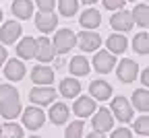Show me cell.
I'll use <instances>...</instances> for the list:
<instances>
[{
  "label": "cell",
  "mask_w": 149,
  "mask_h": 138,
  "mask_svg": "<svg viewBox=\"0 0 149 138\" xmlns=\"http://www.w3.org/2000/svg\"><path fill=\"white\" fill-rule=\"evenodd\" d=\"M0 113L6 120H15L21 113V99L17 89L10 85H0Z\"/></svg>",
  "instance_id": "obj_1"
},
{
  "label": "cell",
  "mask_w": 149,
  "mask_h": 138,
  "mask_svg": "<svg viewBox=\"0 0 149 138\" xmlns=\"http://www.w3.org/2000/svg\"><path fill=\"white\" fill-rule=\"evenodd\" d=\"M52 43H54L56 54H66L68 50H72L74 46H77V35H74L70 29H60L54 35Z\"/></svg>",
  "instance_id": "obj_2"
},
{
  "label": "cell",
  "mask_w": 149,
  "mask_h": 138,
  "mask_svg": "<svg viewBox=\"0 0 149 138\" xmlns=\"http://www.w3.org/2000/svg\"><path fill=\"white\" fill-rule=\"evenodd\" d=\"M112 113L118 117V122H130L133 120V105L128 103L126 97H116L112 101Z\"/></svg>",
  "instance_id": "obj_3"
},
{
  "label": "cell",
  "mask_w": 149,
  "mask_h": 138,
  "mask_svg": "<svg viewBox=\"0 0 149 138\" xmlns=\"http://www.w3.org/2000/svg\"><path fill=\"white\" fill-rule=\"evenodd\" d=\"M44 120H46V115L40 107H27L23 111V124L29 130H40L44 126Z\"/></svg>",
  "instance_id": "obj_4"
},
{
  "label": "cell",
  "mask_w": 149,
  "mask_h": 138,
  "mask_svg": "<svg viewBox=\"0 0 149 138\" xmlns=\"http://www.w3.org/2000/svg\"><path fill=\"white\" fill-rule=\"evenodd\" d=\"M93 130L95 132H108V130H112V124H114V117H112V113H110V109H106V107H102V109H97L95 111V115H93Z\"/></svg>",
  "instance_id": "obj_5"
},
{
  "label": "cell",
  "mask_w": 149,
  "mask_h": 138,
  "mask_svg": "<svg viewBox=\"0 0 149 138\" xmlns=\"http://www.w3.org/2000/svg\"><path fill=\"white\" fill-rule=\"evenodd\" d=\"M29 99L35 105H48V103H52L56 99V91L50 89V87H37V89H31Z\"/></svg>",
  "instance_id": "obj_6"
},
{
  "label": "cell",
  "mask_w": 149,
  "mask_h": 138,
  "mask_svg": "<svg viewBox=\"0 0 149 138\" xmlns=\"http://www.w3.org/2000/svg\"><path fill=\"white\" fill-rule=\"evenodd\" d=\"M137 72H139V66H137V62L135 60H122L120 64H118V78L122 83H133L135 78H137Z\"/></svg>",
  "instance_id": "obj_7"
},
{
  "label": "cell",
  "mask_w": 149,
  "mask_h": 138,
  "mask_svg": "<svg viewBox=\"0 0 149 138\" xmlns=\"http://www.w3.org/2000/svg\"><path fill=\"white\" fill-rule=\"evenodd\" d=\"M56 25H58V17H56L52 10H50V12L40 10V12L35 14V27L40 29L42 33H50Z\"/></svg>",
  "instance_id": "obj_8"
},
{
  "label": "cell",
  "mask_w": 149,
  "mask_h": 138,
  "mask_svg": "<svg viewBox=\"0 0 149 138\" xmlns=\"http://www.w3.org/2000/svg\"><path fill=\"white\" fill-rule=\"evenodd\" d=\"M114 64H116V58L112 56V52H97L93 56V66H95V70L102 72V74L110 72L114 68Z\"/></svg>",
  "instance_id": "obj_9"
},
{
  "label": "cell",
  "mask_w": 149,
  "mask_h": 138,
  "mask_svg": "<svg viewBox=\"0 0 149 138\" xmlns=\"http://www.w3.org/2000/svg\"><path fill=\"white\" fill-rule=\"evenodd\" d=\"M77 41H79L83 52H95L102 43V37L97 33H93V31H83V33L77 35Z\"/></svg>",
  "instance_id": "obj_10"
},
{
  "label": "cell",
  "mask_w": 149,
  "mask_h": 138,
  "mask_svg": "<svg viewBox=\"0 0 149 138\" xmlns=\"http://www.w3.org/2000/svg\"><path fill=\"white\" fill-rule=\"evenodd\" d=\"M31 81L40 87H50L54 81V70L48 66H35L31 70Z\"/></svg>",
  "instance_id": "obj_11"
},
{
  "label": "cell",
  "mask_w": 149,
  "mask_h": 138,
  "mask_svg": "<svg viewBox=\"0 0 149 138\" xmlns=\"http://www.w3.org/2000/svg\"><path fill=\"white\" fill-rule=\"evenodd\" d=\"M110 23H112V27L118 29V31H130V29H133V25H135L133 12H128V10H118L114 17L110 19Z\"/></svg>",
  "instance_id": "obj_12"
},
{
  "label": "cell",
  "mask_w": 149,
  "mask_h": 138,
  "mask_svg": "<svg viewBox=\"0 0 149 138\" xmlns=\"http://www.w3.org/2000/svg\"><path fill=\"white\" fill-rule=\"evenodd\" d=\"M17 56H21L23 60H29V58L37 56V39L35 37H25L19 41L17 46Z\"/></svg>",
  "instance_id": "obj_13"
},
{
  "label": "cell",
  "mask_w": 149,
  "mask_h": 138,
  "mask_svg": "<svg viewBox=\"0 0 149 138\" xmlns=\"http://www.w3.org/2000/svg\"><path fill=\"white\" fill-rule=\"evenodd\" d=\"M19 35H21V23L8 21V23L2 25V29H0V41L2 43H13L15 39H19Z\"/></svg>",
  "instance_id": "obj_14"
},
{
  "label": "cell",
  "mask_w": 149,
  "mask_h": 138,
  "mask_svg": "<svg viewBox=\"0 0 149 138\" xmlns=\"http://www.w3.org/2000/svg\"><path fill=\"white\" fill-rule=\"evenodd\" d=\"M54 56H56V50H54V43L48 37L37 39V56L35 58H40L42 62H50V60H54Z\"/></svg>",
  "instance_id": "obj_15"
},
{
  "label": "cell",
  "mask_w": 149,
  "mask_h": 138,
  "mask_svg": "<svg viewBox=\"0 0 149 138\" xmlns=\"http://www.w3.org/2000/svg\"><path fill=\"white\" fill-rule=\"evenodd\" d=\"M72 111L79 117H87V115H91L95 111V101H93L91 97H79V99L74 101V105H72Z\"/></svg>",
  "instance_id": "obj_16"
},
{
  "label": "cell",
  "mask_w": 149,
  "mask_h": 138,
  "mask_svg": "<svg viewBox=\"0 0 149 138\" xmlns=\"http://www.w3.org/2000/svg\"><path fill=\"white\" fill-rule=\"evenodd\" d=\"M4 76L8 81H21L25 76V64L21 60H8L4 66Z\"/></svg>",
  "instance_id": "obj_17"
},
{
  "label": "cell",
  "mask_w": 149,
  "mask_h": 138,
  "mask_svg": "<svg viewBox=\"0 0 149 138\" xmlns=\"http://www.w3.org/2000/svg\"><path fill=\"white\" fill-rule=\"evenodd\" d=\"M89 91H91V95L95 97V99H100V101L110 99V95H112V87H110L106 81H93V83L89 85Z\"/></svg>",
  "instance_id": "obj_18"
},
{
  "label": "cell",
  "mask_w": 149,
  "mask_h": 138,
  "mask_svg": "<svg viewBox=\"0 0 149 138\" xmlns=\"http://www.w3.org/2000/svg\"><path fill=\"white\" fill-rule=\"evenodd\" d=\"M79 23H81L85 29H95V27H100V23H102V14H100L95 8H87V10L81 14Z\"/></svg>",
  "instance_id": "obj_19"
},
{
  "label": "cell",
  "mask_w": 149,
  "mask_h": 138,
  "mask_svg": "<svg viewBox=\"0 0 149 138\" xmlns=\"http://www.w3.org/2000/svg\"><path fill=\"white\" fill-rule=\"evenodd\" d=\"M33 12V2L31 0H15L13 2V14L19 19H29Z\"/></svg>",
  "instance_id": "obj_20"
},
{
  "label": "cell",
  "mask_w": 149,
  "mask_h": 138,
  "mask_svg": "<svg viewBox=\"0 0 149 138\" xmlns=\"http://www.w3.org/2000/svg\"><path fill=\"white\" fill-rule=\"evenodd\" d=\"M50 120L54 122V124H64L66 120H68V107L64 105V103H54L52 105V109H50Z\"/></svg>",
  "instance_id": "obj_21"
},
{
  "label": "cell",
  "mask_w": 149,
  "mask_h": 138,
  "mask_svg": "<svg viewBox=\"0 0 149 138\" xmlns=\"http://www.w3.org/2000/svg\"><path fill=\"white\" fill-rule=\"evenodd\" d=\"M70 72L74 76H85L89 74V62L85 60V56H74L70 60Z\"/></svg>",
  "instance_id": "obj_22"
},
{
  "label": "cell",
  "mask_w": 149,
  "mask_h": 138,
  "mask_svg": "<svg viewBox=\"0 0 149 138\" xmlns=\"http://www.w3.org/2000/svg\"><path fill=\"white\" fill-rule=\"evenodd\" d=\"M81 91V85L77 78H62V83H60V93L64 97H77Z\"/></svg>",
  "instance_id": "obj_23"
},
{
  "label": "cell",
  "mask_w": 149,
  "mask_h": 138,
  "mask_svg": "<svg viewBox=\"0 0 149 138\" xmlns=\"http://www.w3.org/2000/svg\"><path fill=\"white\" fill-rule=\"evenodd\" d=\"M106 43H108V50L112 52V54H122L124 50H126V37L124 35H110L108 39H106Z\"/></svg>",
  "instance_id": "obj_24"
},
{
  "label": "cell",
  "mask_w": 149,
  "mask_h": 138,
  "mask_svg": "<svg viewBox=\"0 0 149 138\" xmlns=\"http://www.w3.org/2000/svg\"><path fill=\"white\" fill-rule=\"evenodd\" d=\"M133 105L139 111H149V91L145 89H137L133 93Z\"/></svg>",
  "instance_id": "obj_25"
},
{
  "label": "cell",
  "mask_w": 149,
  "mask_h": 138,
  "mask_svg": "<svg viewBox=\"0 0 149 138\" xmlns=\"http://www.w3.org/2000/svg\"><path fill=\"white\" fill-rule=\"evenodd\" d=\"M133 21L141 27H147L149 25V6L147 4H137L135 10H133Z\"/></svg>",
  "instance_id": "obj_26"
},
{
  "label": "cell",
  "mask_w": 149,
  "mask_h": 138,
  "mask_svg": "<svg viewBox=\"0 0 149 138\" xmlns=\"http://www.w3.org/2000/svg\"><path fill=\"white\" fill-rule=\"evenodd\" d=\"M133 50L137 54H149V33H139L133 39Z\"/></svg>",
  "instance_id": "obj_27"
},
{
  "label": "cell",
  "mask_w": 149,
  "mask_h": 138,
  "mask_svg": "<svg viewBox=\"0 0 149 138\" xmlns=\"http://www.w3.org/2000/svg\"><path fill=\"white\" fill-rule=\"evenodd\" d=\"M2 138H23V128L19 124L8 122L2 126Z\"/></svg>",
  "instance_id": "obj_28"
},
{
  "label": "cell",
  "mask_w": 149,
  "mask_h": 138,
  "mask_svg": "<svg viewBox=\"0 0 149 138\" xmlns=\"http://www.w3.org/2000/svg\"><path fill=\"white\" fill-rule=\"evenodd\" d=\"M58 8L62 17H72L77 12V0H58Z\"/></svg>",
  "instance_id": "obj_29"
},
{
  "label": "cell",
  "mask_w": 149,
  "mask_h": 138,
  "mask_svg": "<svg viewBox=\"0 0 149 138\" xmlns=\"http://www.w3.org/2000/svg\"><path fill=\"white\" fill-rule=\"evenodd\" d=\"M133 128H135L137 134H141V136H149V115H141L139 120H135Z\"/></svg>",
  "instance_id": "obj_30"
},
{
  "label": "cell",
  "mask_w": 149,
  "mask_h": 138,
  "mask_svg": "<svg viewBox=\"0 0 149 138\" xmlns=\"http://www.w3.org/2000/svg\"><path fill=\"white\" fill-rule=\"evenodd\" d=\"M81 134H83V122H72V124H68V128H66V138H81Z\"/></svg>",
  "instance_id": "obj_31"
},
{
  "label": "cell",
  "mask_w": 149,
  "mask_h": 138,
  "mask_svg": "<svg viewBox=\"0 0 149 138\" xmlns=\"http://www.w3.org/2000/svg\"><path fill=\"white\" fill-rule=\"evenodd\" d=\"M104 6L108 10H116V8H122L124 6V0H104Z\"/></svg>",
  "instance_id": "obj_32"
},
{
  "label": "cell",
  "mask_w": 149,
  "mask_h": 138,
  "mask_svg": "<svg viewBox=\"0 0 149 138\" xmlns=\"http://www.w3.org/2000/svg\"><path fill=\"white\" fill-rule=\"evenodd\" d=\"M112 138H133V134H130L128 128H118L112 132Z\"/></svg>",
  "instance_id": "obj_33"
},
{
  "label": "cell",
  "mask_w": 149,
  "mask_h": 138,
  "mask_svg": "<svg viewBox=\"0 0 149 138\" xmlns=\"http://www.w3.org/2000/svg\"><path fill=\"white\" fill-rule=\"evenodd\" d=\"M35 2H37V6H40V8H42L44 12H50L56 0H35Z\"/></svg>",
  "instance_id": "obj_34"
},
{
  "label": "cell",
  "mask_w": 149,
  "mask_h": 138,
  "mask_svg": "<svg viewBox=\"0 0 149 138\" xmlns=\"http://www.w3.org/2000/svg\"><path fill=\"white\" fill-rule=\"evenodd\" d=\"M141 81H143L145 87H149V68H145V70L141 72Z\"/></svg>",
  "instance_id": "obj_35"
},
{
  "label": "cell",
  "mask_w": 149,
  "mask_h": 138,
  "mask_svg": "<svg viewBox=\"0 0 149 138\" xmlns=\"http://www.w3.org/2000/svg\"><path fill=\"white\" fill-rule=\"evenodd\" d=\"M6 56H8V54H6V50H4L2 46H0V66H2V64L6 62Z\"/></svg>",
  "instance_id": "obj_36"
},
{
  "label": "cell",
  "mask_w": 149,
  "mask_h": 138,
  "mask_svg": "<svg viewBox=\"0 0 149 138\" xmlns=\"http://www.w3.org/2000/svg\"><path fill=\"white\" fill-rule=\"evenodd\" d=\"M87 138H106V136H104L102 132H91V134H89Z\"/></svg>",
  "instance_id": "obj_37"
},
{
  "label": "cell",
  "mask_w": 149,
  "mask_h": 138,
  "mask_svg": "<svg viewBox=\"0 0 149 138\" xmlns=\"http://www.w3.org/2000/svg\"><path fill=\"white\" fill-rule=\"evenodd\" d=\"M85 4H93V2H97V0H83Z\"/></svg>",
  "instance_id": "obj_38"
},
{
  "label": "cell",
  "mask_w": 149,
  "mask_h": 138,
  "mask_svg": "<svg viewBox=\"0 0 149 138\" xmlns=\"http://www.w3.org/2000/svg\"><path fill=\"white\" fill-rule=\"evenodd\" d=\"M0 136H2V124H0Z\"/></svg>",
  "instance_id": "obj_39"
},
{
  "label": "cell",
  "mask_w": 149,
  "mask_h": 138,
  "mask_svg": "<svg viewBox=\"0 0 149 138\" xmlns=\"http://www.w3.org/2000/svg\"><path fill=\"white\" fill-rule=\"evenodd\" d=\"M0 21H2V10H0Z\"/></svg>",
  "instance_id": "obj_40"
},
{
  "label": "cell",
  "mask_w": 149,
  "mask_h": 138,
  "mask_svg": "<svg viewBox=\"0 0 149 138\" xmlns=\"http://www.w3.org/2000/svg\"><path fill=\"white\" fill-rule=\"evenodd\" d=\"M31 138H40V136H31Z\"/></svg>",
  "instance_id": "obj_41"
},
{
  "label": "cell",
  "mask_w": 149,
  "mask_h": 138,
  "mask_svg": "<svg viewBox=\"0 0 149 138\" xmlns=\"http://www.w3.org/2000/svg\"><path fill=\"white\" fill-rule=\"evenodd\" d=\"M143 138H145V136H143Z\"/></svg>",
  "instance_id": "obj_42"
}]
</instances>
